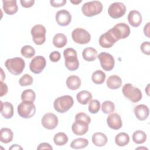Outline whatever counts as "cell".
<instances>
[{
    "mask_svg": "<svg viewBox=\"0 0 150 150\" xmlns=\"http://www.w3.org/2000/svg\"><path fill=\"white\" fill-rule=\"evenodd\" d=\"M64 58V65L70 71H75L79 67V62L77 58V53L73 48H67L63 51Z\"/></svg>",
    "mask_w": 150,
    "mask_h": 150,
    "instance_id": "6da1fadb",
    "label": "cell"
},
{
    "mask_svg": "<svg viewBox=\"0 0 150 150\" xmlns=\"http://www.w3.org/2000/svg\"><path fill=\"white\" fill-rule=\"evenodd\" d=\"M7 70L12 74L17 76L21 74L25 67L24 60L19 57L8 59L5 62Z\"/></svg>",
    "mask_w": 150,
    "mask_h": 150,
    "instance_id": "7a4b0ae2",
    "label": "cell"
},
{
    "mask_svg": "<svg viewBox=\"0 0 150 150\" xmlns=\"http://www.w3.org/2000/svg\"><path fill=\"white\" fill-rule=\"evenodd\" d=\"M74 104V100L71 96L65 95L57 97L53 103L54 110L60 113H64L69 110Z\"/></svg>",
    "mask_w": 150,
    "mask_h": 150,
    "instance_id": "3957f363",
    "label": "cell"
},
{
    "mask_svg": "<svg viewBox=\"0 0 150 150\" xmlns=\"http://www.w3.org/2000/svg\"><path fill=\"white\" fill-rule=\"evenodd\" d=\"M103 9V6L100 1H93L84 3L81 7V11L85 16L92 17L100 14Z\"/></svg>",
    "mask_w": 150,
    "mask_h": 150,
    "instance_id": "277c9868",
    "label": "cell"
},
{
    "mask_svg": "<svg viewBox=\"0 0 150 150\" xmlns=\"http://www.w3.org/2000/svg\"><path fill=\"white\" fill-rule=\"evenodd\" d=\"M122 91L124 96L133 103H137L142 99V94L141 91L131 83L124 84Z\"/></svg>",
    "mask_w": 150,
    "mask_h": 150,
    "instance_id": "5b68a950",
    "label": "cell"
},
{
    "mask_svg": "<svg viewBox=\"0 0 150 150\" xmlns=\"http://www.w3.org/2000/svg\"><path fill=\"white\" fill-rule=\"evenodd\" d=\"M19 115L23 118L28 119L32 117L36 113V106L33 102L22 101L17 107Z\"/></svg>",
    "mask_w": 150,
    "mask_h": 150,
    "instance_id": "8992f818",
    "label": "cell"
},
{
    "mask_svg": "<svg viewBox=\"0 0 150 150\" xmlns=\"http://www.w3.org/2000/svg\"><path fill=\"white\" fill-rule=\"evenodd\" d=\"M33 42L37 45H41L45 42L46 30L45 27L40 24L33 26L30 31Z\"/></svg>",
    "mask_w": 150,
    "mask_h": 150,
    "instance_id": "52a82bcc",
    "label": "cell"
},
{
    "mask_svg": "<svg viewBox=\"0 0 150 150\" xmlns=\"http://www.w3.org/2000/svg\"><path fill=\"white\" fill-rule=\"evenodd\" d=\"M71 38L75 43L80 45L87 44L91 40L90 33L81 28H76L72 31Z\"/></svg>",
    "mask_w": 150,
    "mask_h": 150,
    "instance_id": "ba28073f",
    "label": "cell"
},
{
    "mask_svg": "<svg viewBox=\"0 0 150 150\" xmlns=\"http://www.w3.org/2000/svg\"><path fill=\"white\" fill-rule=\"evenodd\" d=\"M112 35L118 40L125 39L130 34V28L125 23H119L110 29Z\"/></svg>",
    "mask_w": 150,
    "mask_h": 150,
    "instance_id": "9c48e42d",
    "label": "cell"
},
{
    "mask_svg": "<svg viewBox=\"0 0 150 150\" xmlns=\"http://www.w3.org/2000/svg\"><path fill=\"white\" fill-rule=\"evenodd\" d=\"M126 12L125 5L120 2L111 4L108 9V13L113 19H118L123 16Z\"/></svg>",
    "mask_w": 150,
    "mask_h": 150,
    "instance_id": "30bf717a",
    "label": "cell"
},
{
    "mask_svg": "<svg viewBox=\"0 0 150 150\" xmlns=\"http://www.w3.org/2000/svg\"><path fill=\"white\" fill-rule=\"evenodd\" d=\"M97 57L103 70L109 71L113 69L115 60L114 57L111 54L107 52H101L97 56Z\"/></svg>",
    "mask_w": 150,
    "mask_h": 150,
    "instance_id": "8fae6325",
    "label": "cell"
},
{
    "mask_svg": "<svg viewBox=\"0 0 150 150\" xmlns=\"http://www.w3.org/2000/svg\"><path fill=\"white\" fill-rule=\"evenodd\" d=\"M46 65V60L45 58L42 56H37L34 57L30 64V70L35 74L40 73L45 68Z\"/></svg>",
    "mask_w": 150,
    "mask_h": 150,
    "instance_id": "7c38bea8",
    "label": "cell"
},
{
    "mask_svg": "<svg viewBox=\"0 0 150 150\" xmlns=\"http://www.w3.org/2000/svg\"><path fill=\"white\" fill-rule=\"evenodd\" d=\"M58 118L57 116L52 112H47L44 114L41 120L42 126L47 129H53L58 125Z\"/></svg>",
    "mask_w": 150,
    "mask_h": 150,
    "instance_id": "4fadbf2b",
    "label": "cell"
},
{
    "mask_svg": "<svg viewBox=\"0 0 150 150\" xmlns=\"http://www.w3.org/2000/svg\"><path fill=\"white\" fill-rule=\"evenodd\" d=\"M118 39L112 35L110 29L102 34L99 38V45L103 48L111 47Z\"/></svg>",
    "mask_w": 150,
    "mask_h": 150,
    "instance_id": "5bb4252c",
    "label": "cell"
},
{
    "mask_svg": "<svg viewBox=\"0 0 150 150\" xmlns=\"http://www.w3.org/2000/svg\"><path fill=\"white\" fill-rule=\"evenodd\" d=\"M55 19L59 25L66 26L70 23L71 21V15L68 11L62 9L56 12Z\"/></svg>",
    "mask_w": 150,
    "mask_h": 150,
    "instance_id": "9a60e30c",
    "label": "cell"
},
{
    "mask_svg": "<svg viewBox=\"0 0 150 150\" xmlns=\"http://www.w3.org/2000/svg\"><path fill=\"white\" fill-rule=\"evenodd\" d=\"M107 124L109 128L112 129L118 130L122 126V122L121 116L117 113H112L107 118Z\"/></svg>",
    "mask_w": 150,
    "mask_h": 150,
    "instance_id": "2e32d148",
    "label": "cell"
},
{
    "mask_svg": "<svg viewBox=\"0 0 150 150\" xmlns=\"http://www.w3.org/2000/svg\"><path fill=\"white\" fill-rule=\"evenodd\" d=\"M71 130L76 135H84L88 130V124L81 121L75 120V122L72 124Z\"/></svg>",
    "mask_w": 150,
    "mask_h": 150,
    "instance_id": "e0dca14e",
    "label": "cell"
},
{
    "mask_svg": "<svg viewBox=\"0 0 150 150\" xmlns=\"http://www.w3.org/2000/svg\"><path fill=\"white\" fill-rule=\"evenodd\" d=\"M127 19L129 23L133 27L139 26L142 21L141 13L137 10L131 11L128 15Z\"/></svg>",
    "mask_w": 150,
    "mask_h": 150,
    "instance_id": "ac0fdd59",
    "label": "cell"
},
{
    "mask_svg": "<svg viewBox=\"0 0 150 150\" xmlns=\"http://www.w3.org/2000/svg\"><path fill=\"white\" fill-rule=\"evenodd\" d=\"M13 106L8 101H1V114L5 119L11 118L13 115Z\"/></svg>",
    "mask_w": 150,
    "mask_h": 150,
    "instance_id": "d6986e66",
    "label": "cell"
},
{
    "mask_svg": "<svg viewBox=\"0 0 150 150\" xmlns=\"http://www.w3.org/2000/svg\"><path fill=\"white\" fill-rule=\"evenodd\" d=\"M134 114L139 120L144 121L148 118L149 110L147 105L145 104H139L134 108Z\"/></svg>",
    "mask_w": 150,
    "mask_h": 150,
    "instance_id": "ffe728a7",
    "label": "cell"
},
{
    "mask_svg": "<svg viewBox=\"0 0 150 150\" xmlns=\"http://www.w3.org/2000/svg\"><path fill=\"white\" fill-rule=\"evenodd\" d=\"M3 9L4 12L8 15H12L18 12V7L16 0L3 1Z\"/></svg>",
    "mask_w": 150,
    "mask_h": 150,
    "instance_id": "44dd1931",
    "label": "cell"
},
{
    "mask_svg": "<svg viewBox=\"0 0 150 150\" xmlns=\"http://www.w3.org/2000/svg\"><path fill=\"white\" fill-rule=\"evenodd\" d=\"M108 139L105 134L101 132H96L92 136V142L96 146L101 147L105 145Z\"/></svg>",
    "mask_w": 150,
    "mask_h": 150,
    "instance_id": "7402d4cb",
    "label": "cell"
},
{
    "mask_svg": "<svg viewBox=\"0 0 150 150\" xmlns=\"http://www.w3.org/2000/svg\"><path fill=\"white\" fill-rule=\"evenodd\" d=\"M122 83V81L121 77L117 75L110 76L106 81L107 87L112 90L119 88L121 86Z\"/></svg>",
    "mask_w": 150,
    "mask_h": 150,
    "instance_id": "603a6c76",
    "label": "cell"
},
{
    "mask_svg": "<svg viewBox=\"0 0 150 150\" xmlns=\"http://www.w3.org/2000/svg\"><path fill=\"white\" fill-rule=\"evenodd\" d=\"M66 84L70 90H76L81 86V80L77 76L71 75L67 78Z\"/></svg>",
    "mask_w": 150,
    "mask_h": 150,
    "instance_id": "cb8c5ba5",
    "label": "cell"
},
{
    "mask_svg": "<svg viewBox=\"0 0 150 150\" xmlns=\"http://www.w3.org/2000/svg\"><path fill=\"white\" fill-rule=\"evenodd\" d=\"M82 56L84 60L87 62H93L97 57V51L93 47H86L83 50Z\"/></svg>",
    "mask_w": 150,
    "mask_h": 150,
    "instance_id": "d4e9b609",
    "label": "cell"
},
{
    "mask_svg": "<svg viewBox=\"0 0 150 150\" xmlns=\"http://www.w3.org/2000/svg\"><path fill=\"white\" fill-rule=\"evenodd\" d=\"M13 138L12 131L8 128H2L0 130V141L4 144L11 142Z\"/></svg>",
    "mask_w": 150,
    "mask_h": 150,
    "instance_id": "484cf974",
    "label": "cell"
},
{
    "mask_svg": "<svg viewBox=\"0 0 150 150\" xmlns=\"http://www.w3.org/2000/svg\"><path fill=\"white\" fill-rule=\"evenodd\" d=\"M77 101L82 104L86 105L92 99V94L90 92L87 90H82L79 92L76 95Z\"/></svg>",
    "mask_w": 150,
    "mask_h": 150,
    "instance_id": "4316f807",
    "label": "cell"
},
{
    "mask_svg": "<svg viewBox=\"0 0 150 150\" xmlns=\"http://www.w3.org/2000/svg\"><path fill=\"white\" fill-rule=\"evenodd\" d=\"M52 42L56 47L62 48L67 44V37L63 33H58L54 36Z\"/></svg>",
    "mask_w": 150,
    "mask_h": 150,
    "instance_id": "83f0119b",
    "label": "cell"
},
{
    "mask_svg": "<svg viewBox=\"0 0 150 150\" xmlns=\"http://www.w3.org/2000/svg\"><path fill=\"white\" fill-rule=\"evenodd\" d=\"M129 142V136L125 132H120L115 137V142L118 146H124Z\"/></svg>",
    "mask_w": 150,
    "mask_h": 150,
    "instance_id": "f1b7e54d",
    "label": "cell"
},
{
    "mask_svg": "<svg viewBox=\"0 0 150 150\" xmlns=\"http://www.w3.org/2000/svg\"><path fill=\"white\" fill-rule=\"evenodd\" d=\"M106 75L102 70H98L93 73L91 76L92 81L96 84H101L105 80Z\"/></svg>",
    "mask_w": 150,
    "mask_h": 150,
    "instance_id": "f546056e",
    "label": "cell"
},
{
    "mask_svg": "<svg viewBox=\"0 0 150 150\" xmlns=\"http://www.w3.org/2000/svg\"><path fill=\"white\" fill-rule=\"evenodd\" d=\"M88 145V141L83 138H79L73 139L71 144H70V147L75 149H83L87 146Z\"/></svg>",
    "mask_w": 150,
    "mask_h": 150,
    "instance_id": "4dcf8cb0",
    "label": "cell"
},
{
    "mask_svg": "<svg viewBox=\"0 0 150 150\" xmlns=\"http://www.w3.org/2000/svg\"><path fill=\"white\" fill-rule=\"evenodd\" d=\"M132 141L137 144H142L146 140V134L141 130H137L132 134Z\"/></svg>",
    "mask_w": 150,
    "mask_h": 150,
    "instance_id": "1f68e13d",
    "label": "cell"
},
{
    "mask_svg": "<svg viewBox=\"0 0 150 150\" xmlns=\"http://www.w3.org/2000/svg\"><path fill=\"white\" fill-rule=\"evenodd\" d=\"M68 137L67 135L62 132L56 134L53 137L54 143L57 146H63L68 142Z\"/></svg>",
    "mask_w": 150,
    "mask_h": 150,
    "instance_id": "d6a6232c",
    "label": "cell"
},
{
    "mask_svg": "<svg viewBox=\"0 0 150 150\" xmlns=\"http://www.w3.org/2000/svg\"><path fill=\"white\" fill-rule=\"evenodd\" d=\"M36 98V94L32 89L25 90L21 94V100L22 101H29L34 102Z\"/></svg>",
    "mask_w": 150,
    "mask_h": 150,
    "instance_id": "836d02e7",
    "label": "cell"
},
{
    "mask_svg": "<svg viewBox=\"0 0 150 150\" xmlns=\"http://www.w3.org/2000/svg\"><path fill=\"white\" fill-rule=\"evenodd\" d=\"M21 53L23 57L30 59L35 56L36 52L35 49L32 46L30 45H25L21 48Z\"/></svg>",
    "mask_w": 150,
    "mask_h": 150,
    "instance_id": "e575fe53",
    "label": "cell"
},
{
    "mask_svg": "<svg viewBox=\"0 0 150 150\" xmlns=\"http://www.w3.org/2000/svg\"><path fill=\"white\" fill-rule=\"evenodd\" d=\"M101 110L104 114H111L115 110V105L113 102L106 100L104 101L101 105Z\"/></svg>",
    "mask_w": 150,
    "mask_h": 150,
    "instance_id": "d590c367",
    "label": "cell"
},
{
    "mask_svg": "<svg viewBox=\"0 0 150 150\" xmlns=\"http://www.w3.org/2000/svg\"><path fill=\"white\" fill-rule=\"evenodd\" d=\"M100 109V103L98 100H93L90 101L88 105V111L90 113L96 114L99 111Z\"/></svg>",
    "mask_w": 150,
    "mask_h": 150,
    "instance_id": "8d00e7d4",
    "label": "cell"
},
{
    "mask_svg": "<svg viewBox=\"0 0 150 150\" xmlns=\"http://www.w3.org/2000/svg\"><path fill=\"white\" fill-rule=\"evenodd\" d=\"M33 77L29 74H23L19 80V84L21 86H28L32 84Z\"/></svg>",
    "mask_w": 150,
    "mask_h": 150,
    "instance_id": "74e56055",
    "label": "cell"
},
{
    "mask_svg": "<svg viewBox=\"0 0 150 150\" xmlns=\"http://www.w3.org/2000/svg\"><path fill=\"white\" fill-rule=\"evenodd\" d=\"M75 120H79L81 121L85 122H87V124H90L91 122V118L86 113L81 112L79 113H77L75 116Z\"/></svg>",
    "mask_w": 150,
    "mask_h": 150,
    "instance_id": "f35d334b",
    "label": "cell"
},
{
    "mask_svg": "<svg viewBox=\"0 0 150 150\" xmlns=\"http://www.w3.org/2000/svg\"><path fill=\"white\" fill-rule=\"evenodd\" d=\"M140 49L142 52L146 55L150 54V43L149 42H144L140 46Z\"/></svg>",
    "mask_w": 150,
    "mask_h": 150,
    "instance_id": "ab89813d",
    "label": "cell"
},
{
    "mask_svg": "<svg viewBox=\"0 0 150 150\" xmlns=\"http://www.w3.org/2000/svg\"><path fill=\"white\" fill-rule=\"evenodd\" d=\"M61 58V55L59 52L53 51L50 53L49 55V59L52 62H57Z\"/></svg>",
    "mask_w": 150,
    "mask_h": 150,
    "instance_id": "60d3db41",
    "label": "cell"
},
{
    "mask_svg": "<svg viewBox=\"0 0 150 150\" xmlns=\"http://www.w3.org/2000/svg\"><path fill=\"white\" fill-rule=\"evenodd\" d=\"M66 0H51L50 1V4L51 6L55 7V8H58V7H61L64 6L66 3Z\"/></svg>",
    "mask_w": 150,
    "mask_h": 150,
    "instance_id": "b9f144b4",
    "label": "cell"
},
{
    "mask_svg": "<svg viewBox=\"0 0 150 150\" xmlns=\"http://www.w3.org/2000/svg\"><path fill=\"white\" fill-rule=\"evenodd\" d=\"M20 3L21 5L26 8L32 6L35 3L34 0H21Z\"/></svg>",
    "mask_w": 150,
    "mask_h": 150,
    "instance_id": "7bdbcfd3",
    "label": "cell"
},
{
    "mask_svg": "<svg viewBox=\"0 0 150 150\" xmlns=\"http://www.w3.org/2000/svg\"><path fill=\"white\" fill-rule=\"evenodd\" d=\"M8 86L4 83L2 81H1V94L0 96L2 97L4 95H6L8 92Z\"/></svg>",
    "mask_w": 150,
    "mask_h": 150,
    "instance_id": "ee69618b",
    "label": "cell"
},
{
    "mask_svg": "<svg viewBox=\"0 0 150 150\" xmlns=\"http://www.w3.org/2000/svg\"><path fill=\"white\" fill-rule=\"evenodd\" d=\"M37 149H53V148L49 144L46 142H42L38 145Z\"/></svg>",
    "mask_w": 150,
    "mask_h": 150,
    "instance_id": "f6af8a7d",
    "label": "cell"
},
{
    "mask_svg": "<svg viewBox=\"0 0 150 150\" xmlns=\"http://www.w3.org/2000/svg\"><path fill=\"white\" fill-rule=\"evenodd\" d=\"M149 22H148L144 26V35L147 36V38H149Z\"/></svg>",
    "mask_w": 150,
    "mask_h": 150,
    "instance_id": "bcb514c9",
    "label": "cell"
},
{
    "mask_svg": "<svg viewBox=\"0 0 150 150\" xmlns=\"http://www.w3.org/2000/svg\"><path fill=\"white\" fill-rule=\"evenodd\" d=\"M22 149V148L17 144H13L9 148V149Z\"/></svg>",
    "mask_w": 150,
    "mask_h": 150,
    "instance_id": "7dc6e473",
    "label": "cell"
},
{
    "mask_svg": "<svg viewBox=\"0 0 150 150\" xmlns=\"http://www.w3.org/2000/svg\"><path fill=\"white\" fill-rule=\"evenodd\" d=\"M81 2H82L81 0H76V1H72V0H71L70 1L71 3H72L73 4H75V5H77V4H80V3H81Z\"/></svg>",
    "mask_w": 150,
    "mask_h": 150,
    "instance_id": "c3c4849f",
    "label": "cell"
},
{
    "mask_svg": "<svg viewBox=\"0 0 150 150\" xmlns=\"http://www.w3.org/2000/svg\"><path fill=\"white\" fill-rule=\"evenodd\" d=\"M1 81H3L4 79L5 78V74H4V71L2 68H1Z\"/></svg>",
    "mask_w": 150,
    "mask_h": 150,
    "instance_id": "681fc988",
    "label": "cell"
},
{
    "mask_svg": "<svg viewBox=\"0 0 150 150\" xmlns=\"http://www.w3.org/2000/svg\"><path fill=\"white\" fill-rule=\"evenodd\" d=\"M149 84H148V86H146V89H145V90H146V94H147V95L148 96H149V91H148V90H149Z\"/></svg>",
    "mask_w": 150,
    "mask_h": 150,
    "instance_id": "f907efd6",
    "label": "cell"
}]
</instances>
